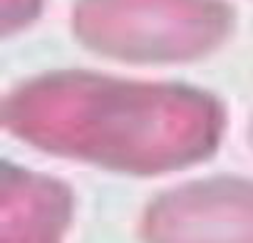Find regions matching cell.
I'll list each match as a JSON object with an SVG mask.
<instances>
[{
	"label": "cell",
	"mask_w": 253,
	"mask_h": 243,
	"mask_svg": "<svg viewBox=\"0 0 253 243\" xmlns=\"http://www.w3.org/2000/svg\"><path fill=\"white\" fill-rule=\"evenodd\" d=\"M144 243H253V181L209 179L159 196L142 218Z\"/></svg>",
	"instance_id": "3"
},
{
	"label": "cell",
	"mask_w": 253,
	"mask_h": 243,
	"mask_svg": "<svg viewBox=\"0 0 253 243\" xmlns=\"http://www.w3.org/2000/svg\"><path fill=\"white\" fill-rule=\"evenodd\" d=\"M42 8V0H3V30L18 33L30 25Z\"/></svg>",
	"instance_id": "5"
},
{
	"label": "cell",
	"mask_w": 253,
	"mask_h": 243,
	"mask_svg": "<svg viewBox=\"0 0 253 243\" xmlns=\"http://www.w3.org/2000/svg\"><path fill=\"white\" fill-rule=\"evenodd\" d=\"M3 124L50 154L152 176L211 157L226 117L194 87L57 72L18 87Z\"/></svg>",
	"instance_id": "1"
},
{
	"label": "cell",
	"mask_w": 253,
	"mask_h": 243,
	"mask_svg": "<svg viewBox=\"0 0 253 243\" xmlns=\"http://www.w3.org/2000/svg\"><path fill=\"white\" fill-rule=\"evenodd\" d=\"M251 137H253V129H251Z\"/></svg>",
	"instance_id": "6"
},
{
	"label": "cell",
	"mask_w": 253,
	"mask_h": 243,
	"mask_svg": "<svg viewBox=\"0 0 253 243\" xmlns=\"http://www.w3.org/2000/svg\"><path fill=\"white\" fill-rule=\"evenodd\" d=\"M72 218V194L65 184L3 166V238L0 243H62Z\"/></svg>",
	"instance_id": "4"
},
{
	"label": "cell",
	"mask_w": 253,
	"mask_h": 243,
	"mask_svg": "<svg viewBox=\"0 0 253 243\" xmlns=\"http://www.w3.org/2000/svg\"><path fill=\"white\" fill-rule=\"evenodd\" d=\"M72 28L104 57L186 62L223 45L233 10L226 0H80Z\"/></svg>",
	"instance_id": "2"
}]
</instances>
